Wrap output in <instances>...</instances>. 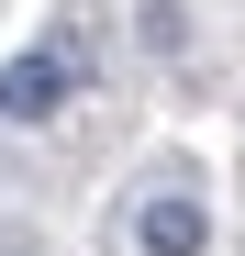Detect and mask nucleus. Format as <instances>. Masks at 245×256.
<instances>
[{
  "label": "nucleus",
  "instance_id": "2",
  "mask_svg": "<svg viewBox=\"0 0 245 256\" xmlns=\"http://www.w3.org/2000/svg\"><path fill=\"white\" fill-rule=\"evenodd\" d=\"M134 245H145V256H200V245H212V212H200L190 190H156V200L134 212Z\"/></svg>",
  "mask_w": 245,
  "mask_h": 256
},
{
  "label": "nucleus",
  "instance_id": "1",
  "mask_svg": "<svg viewBox=\"0 0 245 256\" xmlns=\"http://www.w3.org/2000/svg\"><path fill=\"white\" fill-rule=\"evenodd\" d=\"M78 90V56L67 45H34V56H0V122H56Z\"/></svg>",
  "mask_w": 245,
  "mask_h": 256
},
{
  "label": "nucleus",
  "instance_id": "3",
  "mask_svg": "<svg viewBox=\"0 0 245 256\" xmlns=\"http://www.w3.org/2000/svg\"><path fill=\"white\" fill-rule=\"evenodd\" d=\"M134 22H145V45H156V56H178V45H190V12H178V0H145Z\"/></svg>",
  "mask_w": 245,
  "mask_h": 256
}]
</instances>
